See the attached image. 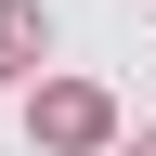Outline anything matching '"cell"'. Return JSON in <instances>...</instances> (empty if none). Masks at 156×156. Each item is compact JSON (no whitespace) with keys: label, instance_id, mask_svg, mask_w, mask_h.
I'll return each mask as SVG.
<instances>
[{"label":"cell","instance_id":"cell-1","mask_svg":"<svg viewBox=\"0 0 156 156\" xmlns=\"http://www.w3.org/2000/svg\"><path fill=\"white\" fill-rule=\"evenodd\" d=\"M39 143H104V91H39Z\"/></svg>","mask_w":156,"mask_h":156},{"label":"cell","instance_id":"cell-2","mask_svg":"<svg viewBox=\"0 0 156 156\" xmlns=\"http://www.w3.org/2000/svg\"><path fill=\"white\" fill-rule=\"evenodd\" d=\"M26 52H39V0H0V78H26Z\"/></svg>","mask_w":156,"mask_h":156},{"label":"cell","instance_id":"cell-3","mask_svg":"<svg viewBox=\"0 0 156 156\" xmlns=\"http://www.w3.org/2000/svg\"><path fill=\"white\" fill-rule=\"evenodd\" d=\"M130 156H156V130H143V143H130Z\"/></svg>","mask_w":156,"mask_h":156}]
</instances>
